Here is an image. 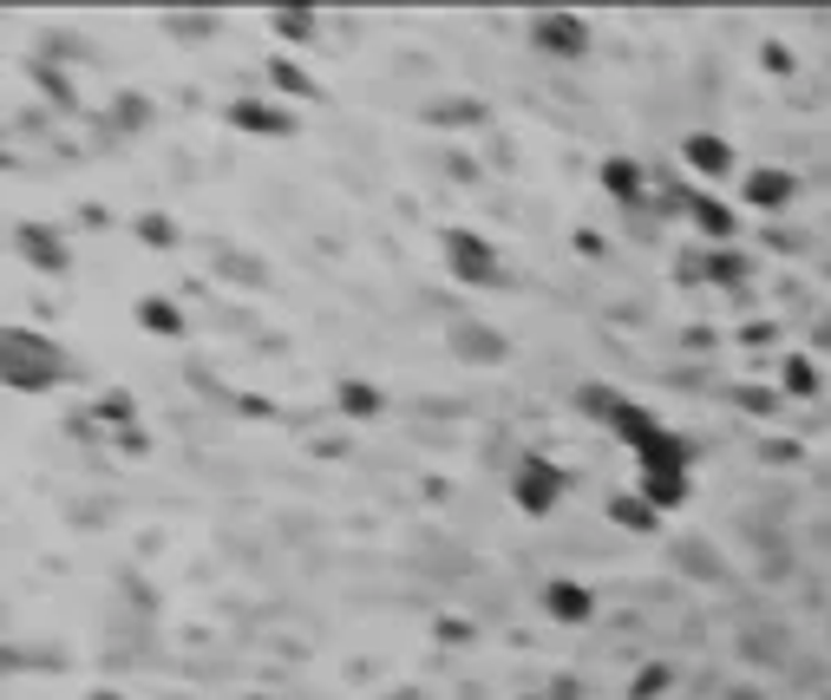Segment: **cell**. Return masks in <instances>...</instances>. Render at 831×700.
<instances>
[{"label": "cell", "mask_w": 831, "mask_h": 700, "mask_svg": "<svg viewBox=\"0 0 831 700\" xmlns=\"http://www.w3.org/2000/svg\"><path fill=\"white\" fill-rule=\"evenodd\" d=\"M269 79H276L281 92H308V72H301V66H288V60H276V66H269Z\"/></svg>", "instance_id": "15"}, {"label": "cell", "mask_w": 831, "mask_h": 700, "mask_svg": "<svg viewBox=\"0 0 831 700\" xmlns=\"http://www.w3.org/2000/svg\"><path fill=\"white\" fill-rule=\"evenodd\" d=\"M99 700H119V694H99Z\"/></svg>", "instance_id": "18"}, {"label": "cell", "mask_w": 831, "mask_h": 700, "mask_svg": "<svg viewBox=\"0 0 831 700\" xmlns=\"http://www.w3.org/2000/svg\"><path fill=\"white\" fill-rule=\"evenodd\" d=\"M544 603H551L563 622H583V616H589V589H576V583H551Z\"/></svg>", "instance_id": "10"}, {"label": "cell", "mask_w": 831, "mask_h": 700, "mask_svg": "<svg viewBox=\"0 0 831 700\" xmlns=\"http://www.w3.org/2000/svg\"><path fill=\"white\" fill-rule=\"evenodd\" d=\"M66 373V360L53 341H40V334H7V387H27V393H40V387H53Z\"/></svg>", "instance_id": "1"}, {"label": "cell", "mask_w": 831, "mask_h": 700, "mask_svg": "<svg viewBox=\"0 0 831 700\" xmlns=\"http://www.w3.org/2000/svg\"><path fill=\"white\" fill-rule=\"evenodd\" d=\"M229 119H236V125H249V132H288V125H295L288 112H269V105H256V99L229 105Z\"/></svg>", "instance_id": "9"}, {"label": "cell", "mask_w": 831, "mask_h": 700, "mask_svg": "<svg viewBox=\"0 0 831 700\" xmlns=\"http://www.w3.org/2000/svg\"><path fill=\"white\" fill-rule=\"evenodd\" d=\"M694 223H700V229H714V236H727V229H733V216L720 210V204H707V197H694Z\"/></svg>", "instance_id": "14"}, {"label": "cell", "mask_w": 831, "mask_h": 700, "mask_svg": "<svg viewBox=\"0 0 831 700\" xmlns=\"http://www.w3.org/2000/svg\"><path fill=\"white\" fill-rule=\"evenodd\" d=\"M341 406L353 413V420H373V413H380V393H373V387H360V380H347V387H341Z\"/></svg>", "instance_id": "12"}, {"label": "cell", "mask_w": 831, "mask_h": 700, "mask_svg": "<svg viewBox=\"0 0 831 700\" xmlns=\"http://www.w3.org/2000/svg\"><path fill=\"white\" fill-rule=\"evenodd\" d=\"M681 151H688V164H694V171H707V177H720V171L733 164V157H727V144H720V138H707V132H694V138L681 144Z\"/></svg>", "instance_id": "8"}, {"label": "cell", "mask_w": 831, "mask_h": 700, "mask_svg": "<svg viewBox=\"0 0 831 700\" xmlns=\"http://www.w3.org/2000/svg\"><path fill=\"white\" fill-rule=\"evenodd\" d=\"M747 204H753V210H786V204H792V177H786V171H753V177H747Z\"/></svg>", "instance_id": "5"}, {"label": "cell", "mask_w": 831, "mask_h": 700, "mask_svg": "<svg viewBox=\"0 0 831 700\" xmlns=\"http://www.w3.org/2000/svg\"><path fill=\"white\" fill-rule=\"evenodd\" d=\"M276 33H288V40H301V33H308V13H276Z\"/></svg>", "instance_id": "17"}, {"label": "cell", "mask_w": 831, "mask_h": 700, "mask_svg": "<svg viewBox=\"0 0 831 700\" xmlns=\"http://www.w3.org/2000/svg\"><path fill=\"white\" fill-rule=\"evenodd\" d=\"M445 262H452V276L472 281V288H491V281H504L497 256L485 249V236H472V229H445Z\"/></svg>", "instance_id": "2"}, {"label": "cell", "mask_w": 831, "mask_h": 700, "mask_svg": "<svg viewBox=\"0 0 831 700\" xmlns=\"http://www.w3.org/2000/svg\"><path fill=\"white\" fill-rule=\"evenodd\" d=\"M452 348L465 353V360H497V353H504V334H491V328H472V321H465V328H452Z\"/></svg>", "instance_id": "7"}, {"label": "cell", "mask_w": 831, "mask_h": 700, "mask_svg": "<svg viewBox=\"0 0 831 700\" xmlns=\"http://www.w3.org/2000/svg\"><path fill=\"white\" fill-rule=\"evenodd\" d=\"M517 504H524V511H531V517H544V511H551L556 497H563V472H556L551 459H524V465H517Z\"/></svg>", "instance_id": "3"}, {"label": "cell", "mask_w": 831, "mask_h": 700, "mask_svg": "<svg viewBox=\"0 0 831 700\" xmlns=\"http://www.w3.org/2000/svg\"><path fill=\"white\" fill-rule=\"evenodd\" d=\"M138 315H144V328H157V334H184V315L164 308V301H144Z\"/></svg>", "instance_id": "13"}, {"label": "cell", "mask_w": 831, "mask_h": 700, "mask_svg": "<svg viewBox=\"0 0 831 700\" xmlns=\"http://www.w3.org/2000/svg\"><path fill=\"white\" fill-rule=\"evenodd\" d=\"M616 524L623 531H655V504L648 497H616Z\"/></svg>", "instance_id": "11"}, {"label": "cell", "mask_w": 831, "mask_h": 700, "mask_svg": "<svg viewBox=\"0 0 831 700\" xmlns=\"http://www.w3.org/2000/svg\"><path fill=\"white\" fill-rule=\"evenodd\" d=\"M537 47H544V53H563V60H576V53L589 47V27H583L576 13H544V20H537Z\"/></svg>", "instance_id": "4"}, {"label": "cell", "mask_w": 831, "mask_h": 700, "mask_svg": "<svg viewBox=\"0 0 831 700\" xmlns=\"http://www.w3.org/2000/svg\"><path fill=\"white\" fill-rule=\"evenodd\" d=\"M20 249H27V256L47 269V276H60V269H66V249H60V236H53V229H40V223H33V229H20Z\"/></svg>", "instance_id": "6"}, {"label": "cell", "mask_w": 831, "mask_h": 700, "mask_svg": "<svg viewBox=\"0 0 831 700\" xmlns=\"http://www.w3.org/2000/svg\"><path fill=\"white\" fill-rule=\"evenodd\" d=\"M603 177H609V191H623V197H635V171H628V164H609Z\"/></svg>", "instance_id": "16"}]
</instances>
